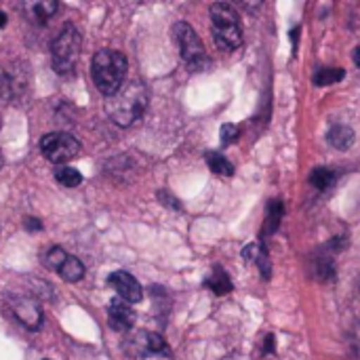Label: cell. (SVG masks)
<instances>
[{"instance_id": "cell-16", "label": "cell", "mask_w": 360, "mask_h": 360, "mask_svg": "<svg viewBox=\"0 0 360 360\" xmlns=\"http://www.w3.org/2000/svg\"><path fill=\"white\" fill-rule=\"evenodd\" d=\"M59 8V4L55 0H42V2H34L32 4V17L38 25H44L53 15L55 11Z\"/></svg>"}, {"instance_id": "cell-7", "label": "cell", "mask_w": 360, "mask_h": 360, "mask_svg": "<svg viewBox=\"0 0 360 360\" xmlns=\"http://www.w3.org/2000/svg\"><path fill=\"white\" fill-rule=\"evenodd\" d=\"M124 350L131 356H154V354H169V346L167 342L152 331H139L135 335H131L124 344Z\"/></svg>"}, {"instance_id": "cell-12", "label": "cell", "mask_w": 360, "mask_h": 360, "mask_svg": "<svg viewBox=\"0 0 360 360\" xmlns=\"http://www.w3.org/2000/svg\"><path fill=\"white\" fill-rule=\"evenodd\" d=\"M57 272H59V276H61L65 283H78V281L84 278V264H82L78 257L68 255V259L61 264V268H59Z\"/></svg>"}, {"instance_id": "cell-11", "label": "cell", "mask_w": 360, "mask_h": 360, "mask_svg": "<svg viewBox=\"0 0 360 360\" xmlns=\"http://www.w3.org/2000/svg\"><path fill=\"white\" fill-rule=\"evenodd\" d=\"M329 143L335 150H348L354 143V131L346 124H335L329 133H327Z\"/></svg>"}, {"instance_id": "cell-1", "label": "cell", "mask_w": 360, "mask_h": 360, "mask_svg": "<svg viewBox=\"0 0 360 360\" xmlns=\"http://www.w3.org/2000/svg\"><path fill=\"white\" fill-rule=\"evenodd\" d=\"M148 103H150L148 86L139 80H131L124 82V86L116 95L105 99V114L114 124L131 127L143 116Z\"/></svg>"}, {"instance_id": "cell-3", "label": "cell", "mask_w": 360, "mask_h": 360, "mask_svg": "<svg viewBox=\"0 0 360 360\" xmlns=\"http://www.w3.org/2000/svg\"><path fill=\"white\" fill-rule=\"evenodd\" d=\"M211 27H213V40L221 51H236L243 44L240 15L232 4L226 2L211 4Z\"/></svg>"}, {"instance_id": "cell-13", "label": "cell", "mask_w": 360, "mask_h": 360, "mask_svg": "<svg viewBox=\"0 0 360 360\" xmlns=\"http://www.w3.org/2000/svg\"><path fill=\"white\" fill-rule=\"evenodd\" d=\"M205 285H207V289H211V291L217 293V295H226V293L232 291V281L228 278V274H226L219 266L213 268V272H211V276L205 281Z\"/></svg>"}, {"instance_id": "cell-22", "label": "cell", "mask_w": 360, "mask_h": 360, "mask_svg": "<svg viewBox=\"0 0 360 360\" xmlns=\"http://www.w3.org/2000/svg\"><path fill=\"white\" fill-rule=\"evenodd\" d=\"M23 226H25V230H42V224L36 217H25Z\"/></svg>"}, {"instance_id": "cell-6", "label": "cell", "mask_w": 360, "mask_h": 360, "mask_svg": "<svg viewBox=\"0 0 360 360\" xmlns=\"http://www.w3.org/2000/svg\"><path fill=\"white\" fill-rule=\"evenodd\" d=\"M80 150H82L80 141L70 133H61V131L46 133L40 139V152L44 154V158L59 167H63L65 162L76 158L80 154Z\"/></svg>"}, {"instance_id": "cell-8", "label": "cell", "mask_w": 360, "mask_h": 360, "mask_svg": "<svg viewBox=\"0 0 360 360\" xmlns=\"http://www.w3.org/2000/svg\"><path fill=\"white\" fill-rule=\"evenodd\" d=\"M11 308H13L15 319L23 327H27L32 331L40 329V325H42V310H40V304L34 297H30V295H15V300L11 302Z\"/></svg>"}, {"instance_id": "cell-20", "label": "cell", "mask_w": 360, "mask_h": 360, "mask_svg": "<svg viewBox=\"0 0 360 360\" xmlns=\"http://www.w3.org/2000/svg\"><path fill=\"white\" fill-rule=\"evenodd\" d=\"M281 215H283V202L281 200H272L270 209H268V221H266V230L274 232L281 224Z\"/></svg>"}, {"instance_id": "cell-25", "label": "cell", "mask_w": 360, "mask_h": 360, "mask_svg": "<svg viewBox=\"0 0 360 360\" xmlns=\"http://www.w3.org/2000/svg\"><path fill=\"white\" fill-rule=\"evenodd\" d=\"M354 63H356V65L360 68V46L356 49V51H354Z\"/></svg>"}, {"instance_id": "cell-17", "label": "cell", "mask_w": 360, "mask_h": 360, "mask_svg": "<svg viewBox=\"0 0 360 360\" xmlns=\"http://www.w3.org/2000/svg\"><path fill=\"white\" fill-rule=\"evenodd\" d=\"M344 76H346V72H344L342 68H321V70L314 74V84H316V86H329V84L340 82Z\"/></svg>"}, {"instance_id": "cell-21", "label": "cell", "mask_w": 360, "mask_h": 360, "mask_svg": "<svg viewBox=\"0 0 360 360\" xmlns=\"http://www.w3.org/2000/svg\"><path fill=\"white\" fill-rule=\"evenodd\" d=\"M236 139H238V127L232 124V122L224 124V127H221V143L230 146V143H234Z\"/></svg>"}, {"instance_id": "cell-2", "label": "cell", "mask_w": 360, "mask_h": 360, "mask_svg": "<svg viewBox=\"0 0 360 360\" xmlns=\"http://www.w3.org/2000/svg\"><path fill=\"white\" fill-rule=\"evenodd\" d=\"M127 57L120 51L114 49H101L93 55L91 61V76L95 86L105 95L112 97L116 95L122 86H124V78H127Z\"/></svg>"}, {"instance_id": "cell-14", "label": "cell", "mask_w": 360, "mask_h": 360, "mask_svg": "<svg viewBox=\"0 0 360 360\" xmlns=\"http://www.w3.org/2000/svg\"><path fill=\"white\" fill-rule=\"evenodd\" d=\"M205 160H207V165H209V169H211L213 173L224 175V177L234 175V165H232L224 154H219V152H207Z\"/></svg>"}, {"instance_id": "cell-26", "label": "cell", "mask_w": 360, "mask_h": 360, "mask_svg": "<svg viewBox=\"0 0 360 360\" xmlns=\"http://www.w3.org/2000/svg\"><path fill=\"white\" fill-rule=\"evenodd\" d=\"M0 169H2V154H0Z\"/></svg>"}, {"instance_id": "cell-27", "label": "cell", "mask_w": 360, "mask_h": 360, "mask_svg": "<svg viewBox=\"0 0 360 360\" xmlns=\"http://www.w3.org/2000/svg\"><path fill=\"white\" fill-rule=\"evenodd\" d=\"M44 360H49V359H44Z\"/></svg>"}, {"instance_id": "cell-18", "label": "cell", "mask_w": 360, "mask_h": 360, "mask_svg": "<svg viewBox=\"0 0 360 360\" xmlns=\"http://www.w3.org/2000/svg\"><path fill=\"white\" fill-rule=\"evenodd\" d=\"M55 179H57L61 186H65V188H76V186H80V184H82V175H80L76 169L65 167V165L55 169Z\"/></svg>"}, {"instance_id": "cell-4", "label": "cell", "mask_w": 360, "mask_h": 360, "mask_svg": "<svg viewBox=\"0 0 360 360\" xmlns=\"http://www.w3.org/2000/svg\"><path fill=\"white\" fill-rule=\"evenodd\" d=\"M82 36L74 23H65L51 44V63L57 74H70L80 57Z\"/></svg>"}, {"instance_id": "cell-19", "label": "cell", "mask_w": 360, "mask_h": 360, "mask_svg": "<svg viewBox=\"0 0 360 360\" xmlns=\"http://www.w3.org/2000/svg\"><path fill=\"white\" fill-rule=\"evenodd\" d=\"M68 259V253L61 249V247H51L49 251H44V255H42V262L49 266V268H53V270H59L61 268V264Z\"/></svg>"}, {"instance_id": "cell-5", "label": "cell", "mask_w": 360, "mask_h": 360, "mask_svg": "<svg viewBox=\"0 0 360 360\" xmlns=\"http://www.w3.org/2000/svg\"><path fill=\"white\" fill-rule=\"evenodd\" d=\"M173 38H175V42L179 46V55L186 61L190 72H202L211 65V59L205 51V44L190 23H186V21L175 23L173 25Z\"/></svg>"}, {"instance_id": "cell-24", "label": "cell", "mask_w": 360, "mask_h": 360, "mask_svg": "<svg viewBox=\"0 0 360 360\" xmlns=\"http://www.w3.org/2000/svg\"><path fill=\"white\" fill-rule=\"evenodd\" d=\"M4 25H6V13L0 11V27H4Z\"/></svg>"}, {"instance_id": "cell-10", "label": "cell", "mask_w": 360, "mask_h": 360, "mask_svg": "<svg viewBox=\"0 0 360 360\" xmlns=\"http://www.w3.org/2000/svg\"><path fill=\"white\" fill-rule=\"evenodd\" d=\"M108 321L114 331L124 333V331L133 329V325H135V310L127 302L114 300L108 308Z\"/></svg>"}, {"instance_id": "cell-23", "label": "cell", "mask_w": 360, "mask_h": 360, "mask_svg": "<svg viewBox=\"0 0 360 360\" xmlns=\"http://www.w3.org/2000/svg\"><path fill=\"white\" fill-rule=\"evenodd\" d=\"M4 89H8V76L4 74V70L0 68V95H2V91Z\"/></svg>"}, {"instance_id": "cell-15", "label": "cell", "mask_w": 360, "mask_h": 360, "mask_svg": "<svg viewBox=\"0 0 360 360\" xmlns=\"http://www.w3.org/2000/svg\"><path fill=\"white\" fill-rule=\"evenodd\" d=\"M338 181V173L333 169H327V167H316L312 173H310V184L316 188V190H329L331 186H335Z\"/></svg>"}, {"instance_id": "cell-9", "label": "cell", "mask_w": 360, "mask_h": 360, "mask_svg": "<svg viewBox=\"0 0 360 360\" xmlns=\"http://www.w3.org/2000/svg\"><path fill=\"white\" fill-rule=\"evenodd\" d=\"M108 285H110V287L120 295V300L127 302V304H139L141 297H143V291H141L139 281H137L133 274L124 272V270L112 272V274L108 276Z\"/></svg>"}]
</instances>
